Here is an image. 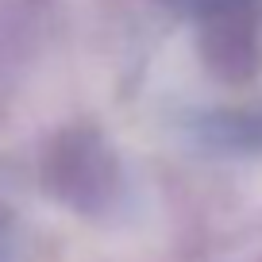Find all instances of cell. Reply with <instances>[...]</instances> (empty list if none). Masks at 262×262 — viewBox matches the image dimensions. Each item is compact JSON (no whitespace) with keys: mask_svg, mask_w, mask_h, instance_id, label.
Returning <instances> with one entry per match:
<instances>
[{"mask_svg":"<svg viewBox=\"0 0 262 262\" xmlns=\"http://www.w3.org/2000/svg\"><path fill=\"white\" fill-rule=\"evenodd\" d=\"M116 162L89 135H74L54 155V189L77 208H97L112 196Z\"/></svg>","mask_w":262,"mask_h":262,"instance_id":"obj_1","label":"cell"}]
</instances>
